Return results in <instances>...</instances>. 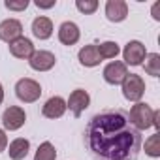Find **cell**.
<instances>
[{
    "label": "cell",
    "mask_w": 160,
    "mask_h": 160,
    "mask_svg": "<svg viewBox=\"0 0 160 160\" xmlns=\"http://www.w3.org/2000/svg\"><path fill=\"white\" fill-rule=\"evenodd\" d=\"M10 53H12L15 58H25V60H28V58L34 55V43H32L28 38L21 36V38H17L15 42L10 43Z\"/></svg>",
    "instance_id": "obj_13"
},
{
    "label": "cell",
    "mask_w": 160,
    "mask_h": 160,
    "mask_svg": "<svg viewBox=\"0 0 160 160\" xmlns=\"http://www.w3.org/2000/svg\"><path fill=\"white\" fill-rule=\"evenodd\" d=\"M96 49H98L100 58H115L121 51L115 42H102L100 45H96Z\"/></svg>",
    "instance_id": "obj_19"
},
{
    "label": "cell",
    "mask_w": 160,
    "mask_h": 160,
    "mask_svg": "<svg viewBox=\"0 0 160 160\" xmlns=\"http://www.w3.org/2000/svg\"><path fill=\"white\" fill-rule=\"evenodd\" d=\"M145 72L152 77H158L160 75V55L158 53H151L145 57V64H143Z\"/></svg>",
    "instance_id": "obj_18"
},
{
    "label": "cell",
    "mask_w": 160,
    "mask_h": 160,
    "mask_svg": "<svg viewBox=\"0 0 160 160\" xmlns=\"http://www.w3.org/2000/svg\"><path fill=\"white\" fill-rule=\"evenodd\" d=\"M126 75H128L126 64L121 62V60L109 62V64L104 68V79H106V83H109V85H121V83L124 81Z\"/></svg>",
    "instance_id": "obj_8"
},
{
    "label": "cell",
    "mask_w": 160,
    "mask_h": 160,
    "mask_svg": "<svg viewBox=\"0 0 160 160\" xmlns=\"http://www.w3.org/2000/svg\"><path fill=\"white\" fill-rule=\"evenodd\" d=\"M32 34L38 40L51 38V34H53V23H51V19L49 17H43V15L42 17H36L32 21Z\"/></svg>",
    "instance_id": "obj_15"
},
{
    "label": "cell",
    "mask_w": 160,
    "mask_h": 160,
    "mask_svg": "<svg viewBox=\"0 0 160 160\" xmlns=\"http://www.w3.org/2000/svg\"><path fill=\"white\" fill-rule=\"evenodd\" d=\"M15 94H17V98L21 102L32 104L42 96V87H40L38 81H34V79L25 77V79H19L15 83Z\"/></svg>",
    "instance_id": "obj_3"
},
{
    "label": "cell",
    "mask_w": 160,
    "mask_h": 160,
    "mask_svg": "<svg viewBox=\"0 0 160 160\" xmlns=\"http://www.w3.org/2000/svg\"><path fill=\"white\" fill-rule=\"evenodd\" d=\"M28 151H30V143H28V139H25V138H17V139H13V141L10 143L8 154H10L12 160H23V158H27Z\"/></svg>",
    "instance_id": "obj_17"
},
{
    "label": "cell",
    "mask_w": 160,
    "mask_h": 160,
    "mask_svg": "<svg viewBox=\"0 0 160 160\" xmlns=\"http://www.w3.org/2000/svg\"><path fill=\"white\" fill-rule=\"evenodd\" d=\"M75 8L81 12V13L89 15V13H94L98 10V2H96V0H77Z\"/></svg>",
    "instance_id": "obj_22"
},
{
    "label": "cell",
    "mask_w": 160,
    "mask_h": 160,
    "mask_svg": "<svg viewBox=\"0 0 160 160\" xmlns=\"http://www.w3.org/2000/svg\"><path fill=\"white\" fill-rule=\"evenodd\" d=\"M4 102V89H2V85H0V104Z\"/></svg>",
    "instance_id": "obj_28"
},
{
    "label": "cell",
    "mask_w": 160,
    "mask_h": 160,
    "mask_svg": "<svg viewBox=\"0 0 160 160\" xmlns=\"http://www.w3.org/2000/svg\"><path fill=\"white\" fill-rule=\"evenodd\" d=\"M4 6L12 12H23L28 8V0H6Z\"/></svg>",
    "instance_id": "obj_23"
},
{
    "label": "cell",
    "mask_w": 160,
    "mask_h": 160,
    "mask_svg": "<svg viewBox=\"0 0 160 160\" xmlns=\"http://www.w3.org/2000/svg\"><path fill=\"white\" fill-rule=\"evenodd\" d=\"M55 158H57V151L49 141H43L34 154V160H55Z\"/></svg>",
    "instance_id": "obj_20"
},
{
    "label": "cell",
    "mask_w": 160,
    "mask_h": 160,
    "mask_svg": "<svg viewBox=\"0 0 160 160\" xmlns=\"http://www.w3.org/2000/svg\"><path fill=\"white\" fill-rule=\"evenodd\" d=\"M158 10H160V2H156V4L152 6V17H154L156 21H160V17H158Z\"/></svg>",
    "instance_id": "obj_27"
},
{
    "label": "cell",
    "mask_w": 160,
    "mask_h": 160,
    "mask_svg": "<svg viewBox=\"0 0 160 160\" xmlns=\"http://www.w3.org/2000/svg\"><path fill=\"white\" fill-rule=\"evenodd\" d=\"M85 145L94 160H138L143 139L130 122L128 111L109 109L89 121Z\"/></svg>",
    "instance_id": "obj_1"
},
{
    "label": "cell",
    "mask_w": 160,
    "mask_h": 160,
    "mask_svg": "<svg viewBox=\"0 0 160 160\" xmlns=\"http://www.w3.org/2000/svg\"><path fill=\"white\" fill-rule=\"evenodd\" d=\"M121 85H122V94H124L126 100H130V102H139L141 100V96L145 92V81H143L141 75L128 73Z\"/></svg>",
    "instance_id": "obj_4"
},
{
    "label": "cell",
    "mask_w": 160,
    "mask_h": 160,
    "mask_svg": "<svg viewBox=\"0 0 160 160\" xmlns=\"http://www.w3.org/2000/svg\"><path fill=\"white\" fill-rule=\"evenodd\" d=\"M6 147H8V136H6L4 130H0V152H2Z\"/></svg>",
    "instance_id": "obj_24"
},
{
    "label": "cell",
    "mask_w": 160,
    "mask_h": 160,
    "mask_svg": "<svg viewBox=\"0 0 160 160\" xmlns=\"http://www.w3.org/2000/svg\"><path fill=\"white\" fill-rule=\"evenodd\" d=\"M89 104H91L89 92L83 91V89H75V91L70 94L68 102H66V109H70V111L73 113V117H81V113L89 108Z\"/></svg>",
    "instance_id": "obj_6"
},
{
    "label": "cell",
    "mask_w": 160,
    "mask_h": 160,
    "mask_svg": "<svg viewBox=\"0 0 160 160\" xmlns=\"http://www.w3.org/2000/svg\"><path fill=\"white\" fill-rule=\"evenodd\" d=\"M152 126L154 128H160V111H154L152 113Z\"/></svg>",
    "instance_id": "obj_26"
},
{
    "label": "cell",
    "mask_w": 160,
    "mask_h": 160,
    "mask_svg": "<svg viewBox=\"0 0 160 160\" xmlns=\"http://www.w3.org/2000/svg\"><path fill=\"white\" fill-rule=\"evenodd\" d=\"M42 113H43V117H47V119H60V117L66 113V102H64L60 96H51V98L43 104Z\"/></svg>",
    "instance_id": "obj_14"
},
{
    "label": "cell",
    "mask_w": 160,
    "mask_h": 160,
    "mask_svg": "<svg viewBox=\"0 0 160 160\" xmlns=\"http://www.w3.org/2000/svg\"><path fill=\"white\" fill-rule=\"evenodd\" d=\"M25 121H27V113H25V109L19 108V106H10V108L4 111V115H2V124H4V128L10 130V132L19 130V128L25 124Z\"/></svg>",
    "instance_id": "obj_7"
},
{
    "label": "cell",
    "mask_w": 160,
    "mask_h": 160,
    "mask_svg": "<svg viewBox=\"0 0 160 160\" xmlns=\"http://www.w3.org/2000/svg\"><path fill=\"white\" fill-rule=\"evenodd\" d=\"M79 36H81V32H79V27L72 21H64L60 27H58V40L62 45H73L79 42Z\"/></svg>",
    "instance_id": "obj_12"
},
{
    "label": "cell",
    "mask_w": 160,
    "mask_h": 160,
    "mask_svg": "<svg viewBox=\"0 0 160 160\" xmlns=\"http://www.w3.org/2000/svg\"><path fill=\"white\" fill-rule=\"evenodd\" d=\"M152 113H154V109H151V106H147L143 102H136V106H132L128 117H130V122L134 124V128H138L141 132V130H147L152 126Z\"/></svg>",
    "instance_id": "obj_2"
},
{
    "label": "cell",
    "mask_w": 160,
    "mask_h": 160,
    "mask_svg": "<svg viewBox=\"0 0 160 160\" xmlns=\"http://www.w3.org/2000/svg\"><path fill=\"white\" fill-rule=\"evenodd\" d=\"M21 34H23L21 21H17V19H6V21L0 23V40H2V42L12 43L17 38H21Z\"/></svg>",
    "instance_id": "obj_10"
},
{
    "label": "cell",
    "mask_w": 160,
    "mask_h": 160,
    "mask_svg": "<svg viewBox=\"0 0 160 160\" xmlns=\"http://www.w3.org/2000/svg\"><path fill=\"white\" fill-rule=\"evenodd\" d=\"M145 152H147L149 156H152V158L160 156V134H158V132L152 134V136L145 141Z\"/></svg>",
    "instance_id": "obj_21"
},
{
    "label": "cell",
    "mask_w": 160,
    "mask_h": 160,
    "mask_svg": "<svg viewBox=\"0 0 160 160\" xmlns=\"http://www.w3.org/2000/svg\"><path fill=\"white\" fill-rule=\"evenodd\" d=\"M122 57H124V64H130V66H139L143 64L145 57H147V49L141 42L138 40H132L124 45L122 49Z\"/></svg>",
    "instance_id": "obj_5"
},
{
    "label": "cell",
    "mask_w": 160,
    "mask_h": 160,
    "mask_svg": "<svg viewBox=\"0 0 160 160\" xmlns=\"http://www.w3.org/2000/svg\"><path fill=\"white\" fill-rule=\"evenodd\" d=\"M36 6L47 10V8H53V6H55V0H51V2H40V0H36Z\"/></svg>",
    "instance_id": "obj_25"
},
{
    "label": "cell",
    "mask_w": 160,
    "mask_h": 160,
    "mask_svg": "<svg viewBox=\"0 0 160 160\" xmlns=\"http://www.w3.org/2000/svg\"><path fill=\"white\" fill-rule=\"evenodd\" d=\"M77 58H79V62H81L83 66H87V68L98 66V64L102 62V58H100L98 49H96V45H94V43H92V45H85L81 51H79Z\"/></svg>",
    "instance_id": "obj_16"
},
{
    "label": "cell",
    "mask_w": 160,
    "mask_h": 160,
    "mask_svg": "<svg viewBox=\"0 0 160 160\" xmlns=\"http://www.w3.org/2000/svg\"><path fill=\"white\" fill-rule=\"evenodd\" d=\"M128 15V4L124 0H108L106 4V17L111 23H121Z\"/></svg>",
    "instance_id": "obj_11"
},
{
    "label": "cell",
    "mask_w": 160,
    "mask_h": 160,
    "mask_svg": "<svg viewBox=\"0 0 160 160\" xmlns=\"http://www.w3.org/2000/svg\"><path fill=\"white\" fill-rule=\"evenodd\" d=\"M28 64L36 72H49L57 64V58L51 51H34V55L28 58Z\"/></svg>",
    "instance_id": "obj_9"
}]
</instances>
